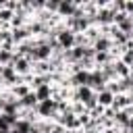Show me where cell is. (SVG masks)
<instances>
[{
    "instance_id": "obj_23",
    "label": "cell",
    "mask_w": 133,
    "mask_h": 133,
    "mask_svg": "<svg viewBox=\"0 0 133 133\" xmlns=\"http://www.w3.org/2000/svg\"><path fill=\"white\" fill-rule=\"evenodd\" d=\"M129 98H131V106H133V96H129Z\"/></svg>"
},
{
    "instance_id": "obj_9",
    "label": "cell",
    "mask_w": 133,
    "mask_h": 133,
    "mask_svg": "<svg viewBox=\"0 0 133 133\" xmlns=\"http://www.w3.org/2000/svg\"><path fill=\"white\" fill-rule=\"evenodd\" d=\"M127 108H131V98H129V94H116L114 96V104H112V110H127Z\"/></svg>"
},
{
    "instance_id": "obj_17",
    "label": "cell",
    "mask_w": 133,
    "mask_h": 133,
    "mask_svg": "<svg viewBox=\"0 0 133 133\" xmlns=\"http://www.w3.org/2000/svg\"><path fill=\"white\" fill-rule=\"evenodd\" d=\"M12 60H15V52L12 50H0V66H8V64H12Z\"/></svg>"
},
{
    "instance_id": "obj_7",
    "label": "cell",
    "mask_w": 133,
    "mask_h": 133,
    "mask_svg": "<svg viewBox=\"0 0 133 133\" xmlns=\"http://www.w3.org/2000/svg\"><path fill=\"white\" fill-rule=\"evenodd\" d=\"M96 25L98 27H110L114 25V12L110 8H100L96 15Z\"/></svg>"
},
{
    "instance_id": "obj_22",
    "label": "cell",
    "mask_w": 133,
    "mask_h": 133,
    "mask_svg": "<svg viewBox=\"0 0 133 133\" xmlns=\"http://www.w3.org/2000/svg\"><path fill=\"white\" fill-rule=\"evenodd\" d=\"M6 104V100H4V96H2V89H0V110H2V106Z\"/></svg>"
},
{
    "instance_id": "obj_14",
    "label": "cell",
    "mask_w": 133,
    "mask_h": 133,
    "mask_svg": "<svg viewBox=\"0 0 133 133\" xmlns=\"http://www.w3.org/2000/svg\"><path fill=\"white\" fill-rule=\"evenodd\" d=\"M35 91V96H37V100L39 102H44V100H52V96H54V87L48 83V85H42V87H37V89H33Z\"/></svg>"
},
{
    "instance_id": "obj_26",
    "label": "cell",
    "mask_w": 133,
    "mask_h": 133,
    "mask_svg": "<svg viewBox=\"0 0 133 133\" xmlns=\"http://www.w3.org/2000/svg\"><path fill=\"white\" fill-rule=\"evenodd\" d=\"M0 114H2V110H0Z\"/></svg>"
},
{
    "instance_id": "obj_24",
    "label": "cell",
    "mask_w": 133,
    "mask_h": 133,
    "mask_svg": "<svg viewBox=\"0 0 133 133\" xmlns=\"http://www.w3.org/2000/svg\"><path fill=\"white\" fill-rule=\"evenodd\" d=\"M129 39H131V42H133V33H131V35H129Z\"/></svg>"
},
{
    "instance_id": "obj_1",
    "label": "cell",
    "mask_w": 133,
    "mask_h": 133,
    "mask_svg": "<svg viewBox=\"0 0 133 133\" xmlns=\"http://www.w3.org/2000/svg\"><path fill=\"white\" fill-rule=\"evenodd\" d=\"M35 112H37L39 121H56V116H58L56 100L52 98V100H44V102H39L37 108H35Z\"/></svg>"
},
{
    "instance_id": "obj_5",
    "label": "cell",
    "mask_w": 133,
    "mask_h": 133,
    "mask_svg": "<svg viewBox=\"0 0 133 133\" xmlns=\"http://www.w3.org/2000/svg\"><path fill=\"white\" fill-rule=\"evenodd\" d=\"M79 8V2L77 0H60V6H58V17L60 19H71Z\"/></svg>"
},
{
    "instance_id": "obj_20",
    "label": "cell",
    "mask_w": 133,
    "mask_h": 133,
    "mask_svg": "<svg viewBox=\"0 0 133 133\" xmlns=\"http://www.w3.org/2000/svg\"><path fill=\"white\" fill-rule=\"evenodd\" d=\"M125 15L133 17V0H125Z\"/></svg>"
},
{
    "instance_id": "obj_21",
    "label": "cell",
    "mask_w": 133,
    "mask_h": 133,
    "mask_svg": "<svg viewBox=\"0 0 133 133\" xmlns=\"http://www.w3.org/2000/svg\"><path fill=\"white\" fill-rule=\"evenodd\" d=\"M50 133H66V129H64V127H60V125L56 123V125L52 127V131H50Z\"/></svg>"
},
{
    "instance_id": "obj_8",
    "label": "cell",
    "mask_w": 133,
    "mask_h": 133,
    "mask_svg": "<svg viewBox=\"0 0 133 133\" xmlns=\"http://www.w3.org/2000/svg\"><path fill=\"white\" fill-rule=\"evenodd\" d=\"M96 52H110L112 48H114V44H112V39H110V35H100L96 42H94V46H91Z\"/></svg>"
},
{
    "instance_id": "obj_2",
    "label": "cell",
    "mask_w": 133,
    "mask_h": 133,
    "mask_svg": "<svg viewBox=\"0 0 133 133\" xmlns=\"http://www.w3.org/2000/svg\"><path fill=\"white\" fill-rule=\"evenodd\" d=\"M56 123H58L60 127H64L66 131H81V123H79V116H77V114H73V110L58 114V116H56Z\"/></svg>"
},
{
    "instance_id": "obj_11",
    "label": "cell",
    "mask_w": 133,
    "mask_h": 133,
    "mask_svg": "<svg viewBox=\"0 0 133 133\" xmlns=\"http://www.w3.org/2000/svg\"><path fill=\"white\" fill-rule=\"evenodd\" d=\"M112 66H114V75H116V79H129V77H131V66H127L125 62L114 60Z\"/></svg>"
},
{
    "instance_id": "obj_3",
    "label": "cell",
    "mask_w": 133,
    "mask_h": 133,
    "mask_svg": "<svg viewBox=\"0 0 133 133\" xmlns=\"http://www.w3.org/2000/svg\"><path fill=\"white\" fill-rule=\"evenodd\" d=\"M75 37H77V33L71 31V29H66V27H62V29L56 33V42H58V46L62 48V52L75 48Z\"/></svg>"
},
{
    "instance_id": "obj_6",
    "label": "cell",
    "mask_w": 133,
    "mask_h": 133,
    "mask_svg": "<svg viewBox=\"0 0 133 133\" xmlns=\"http://www.w3.org/2000/svg\"><path fill=\"white\" fill-rule=\"evenodd\" d=\"M89 87H91L96 94L102 91V89H106V79H104V75H102L100 69H94V71L89 73Z\"/></svg>"
},
{
    "instance_id": "obj_13",
    "label": "cell",
    "mask_w": 133,
    "mask_h": 133,
    "mask_svg": "<svg viewBox=\"0 0 133 133\" xmlns=\"http://www.w3.org/2000/svg\"><path fill=\"white\" fill-rule=\"evenodd\" d=\"M50 73H54V69H52V62H50V60L33 62V75H50Z\"/></svg>"
},
{
    "instance_id": "obj_18",
    "label": "cell",
    "mask_w": 133,
    "mask_h": 133,
    "mask_svg": "<svg viewBox=\"0 0 133 133\" xmlns=\"http://www.w3.org/2000/svg\"><path fill=\"white\" fill-rule=\"evenodd\" d=\"M12 17H15V12L8 10V8H4V2H2V8H0V25H10Z\"/></svg>"
},
{
    "instance_id": "obj_16",
    "label": "cell",
    "mask_w": 133,
    "mask_h": 133,
    "mask_svg": "<svg viewBox=\"0 0 133 133\" xmlns=\"http://www.w3.org/2000/svg\"><path fill=\"white\" fill-rule=\"evenodd\" d=\"M83 35L87 37L89 46H94V42H96V39H98V37L102 35V31H100V27H98V25H91V27H89V29H87V31H85Z\"/></svg>"
},
{
    "instance_id": "obj_25",
    "label": "cell",
    "mask_w": 133,
    "mask_h": 133,
    "mask_svg": "<svg viewBox=\"0 0 133 133\" xmlns=\"http://www.w3.org/2000/svg\"><path fill=\"white\" fill-rule=\"evenodd\" d=\"M131 77H133V66H131Z\"/></svg>"
},
{
    "instance_id": "obj_4",
    "label": "cell",
    "mask_w": 133,
    "mask_h": 133,
    "mask_svg": "<svg viewBox=\"0 0 133 133\" xmlns=\"http://www.w3.org/2000/svg\"><path fill=\"white\" fill-rule=\"evenodd\" d=\"M12 66H15V71H17V75H19V77H25V75L33 73V62H31L27 56H19V54H15Z\"/></svg>"
},
{
    "instance_id": "obj_10",
    "label": "cell",
    "mask_w": 133,
    "mask_h": 133,
    "mask_svg": "<svg viewBox=\"0 0 133 133\" xmlns=\"http://www.w3.org/2000/svg\"><path fill=\"white\" fill-rule=\"evenodd\" d=\"M98 104H100L102 108H112V104H114V94H112L110 89L98 91Z\"/></svg>"
},
{
    "instance_id": "obj_12",
    "label": "cell",
    "mask_w": 133,
    "mask_h": 133,
    "mask_svg": "<svg viewBox=\"0 0 133 133\" xmlns=\"http://www.w3.org/2000/svg\"><path fill=\"white\" fill-rule=\"evenodd\" d=\"M19 104H21V108H25V110H35V108H37V104H39V100H37L35 91H31V94H27L25 98H21V100H19Z\"/></svg>"
},
{
    "instance_id": "obj_15",
    "label": "cell",
    "mask_w": 133,
    "mask_h": 133,
    "mask_svg": "<svg viewBox=\"0 0 133 133\" xmlns=\"http://www.w3.org/2000/svg\"><path fill=\"white\" fill-rule=\"evenodd\" d=\"M33 89H31V85H27V83H19V85H15V87H10V94L17 98V100H21V98H25L27 94H31Z\"/></svg>"
},
{
    "instance_id": "obj_19",
    "label": "cell",
    "mask_w": 133,
    "mask_h": 133,
    "mask_svg": "<svg viewBox=\"0 0 133 133\" xmlns=\"http://www.w3.org/2000/svg\"><path fill=\"white\" fill-rule=\"evenodd\" d=\"M121 62H125L127 66H133V50H125L123 54H121V58H118Z\"/></svg>"
}]
</instances>
